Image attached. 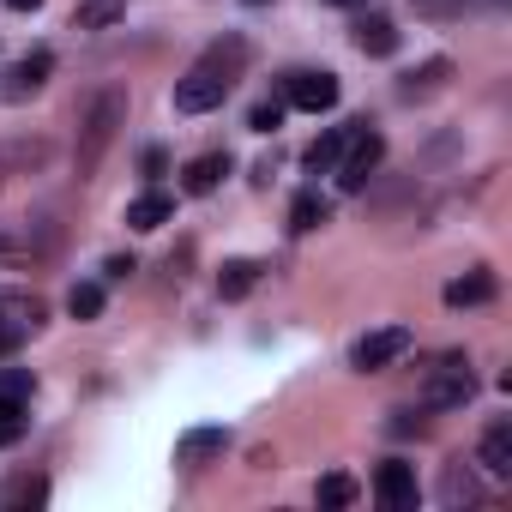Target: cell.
<instances>
[{
    "label": "cell",
    "mask_w": 512,
    "mask_h": 512,
    "mask_svg": "<svg viewBox=\"0 0 512 512\" xmlns=\"http://www.w3.org/2000/svg\"><path fill=\"white\" fill-rule=\"evenodd\" d=\"M350 500H356L350 476H320V506H350Z\"/></svg>",
    "instance_id": "26"
},
{
    "label": "cell",
    "mask_w": 512,
    "mask_h": 512,
    "mask_svg": "<svg viewBox=\"0 0 512 512\" xmlns=\"http://www.w3.org/2000/svg\"><path fill=\"white\" fill-rule=\"evenodd\" d=\"M223 175H229V151H205V157H193V163L181 169V187H187L193 199H205V193H217Z\"/></svg>",
    "instance_id": "10"
},
{
    "label": "cell",
    "mask_w": 512,
    "mask_h": 512,
    "mask_svg": "<svg viewBox=\"0 0 512 512\" xmlns=\"http://www.w3.org/2000/svg\"><path fill=\"white\" fill-rule=\"evenodd\" d=\"M410 7H416L422 19H458V13L470 7V0H410Z\"/></svg>",
    "instance_id": "29"
},
{
    "label": "cell",
    "mask_w": 512,
    "mask_h": 512,
    "mask_svg": "<svg viewBox=\"0 0 512 512\" xmlns=\"http://www.w3.org/2000/svg\"><path fill=\"white\" fill-rule=\"evenodd\" d=\"M49 73H55V55H49V49H31L25 61L7 67V79H0V97H7V103H31V97L49 85Z\"/></svg>",
    "instance_id": "6"
},
{
    "label": "cell",
    "mask_w": 512,
    "mask_h": 512,
    "mask_svg": "<svg viewBox=\"0 0 512 512\" xmlns=\"http://www.w3.org/2000/svg\"><path fill=\"white\" fill-rule=\"evenodd\" d=\"M7 7H13V13H37V7H43V0H7Z\"/></svg>",
    "instance_id": "32"
},
{
    "label": "cell",
    "mask_w": 512,
    "mask_h": 512,
    "mask_svg": "<svg viewBox=\"0 0 512 512\" xmlns=\"http://www.w3.org/2000/svg\"><path fill=\"white\" fill-rule=\"evenodd\" d=\"M350 127H356V121H350ZM350 127H338V133H320V139L302 151V163H308L314 175H320V169H338V157H344V145H350Z\"/></svg>",
    "instance_id": "19"
},
{
    "label": "cell",
    "mask_w": 512,
    "mask_h": 512,
    "mask_svg": "<svg viewBox=\"0 0 512 512\" xmlns=\"http://www.w3.org/2000/svg\"><path fill=\"white\" fill-rule=\"evenodd\" d=\"M19 344H25V338H13V332H0V356H13Z\"/></svg>",
    "instance_id": "31"
},
{
    "label": "cell",
    "mask_w": 512,
    "mask_h": 512,
    "mask_svg": "<svg viewBox=\"0 0 512 512\" xmlns=\"http://www.w3.org/2000/svg\"><path fill=\"white\" fill-rule=\"evenodd\" d=\"M247 73V37H217L181 79H175V109L181 115H205V109H217L229 91H235V79Z\"/></svg>",
    "instance_id": "1"
},
{
    "label": "cell",
    "mask_w": 512,
    "mask_h": 512,
    "mask_svg": "<svg viewBox=\"0 0 512 512\" xmlns=\"http://www.w3.org/2000/svg\"><path fill=\"white\" fill-rule=\"evenodd\" d=\"M247 7H266V0H247Z\"/></svg>",
    "instance_id": "35"
},
{
    "label": "cell",
    "mask_w": 512,
    "mask_h": 512,
    "mask_svg": "<svg viewBox=\"0 0 512 512\" xmlns=\"http://www.w3.org/2000/svg\"><path fill=\"white\" fill-rule=\"evenodd\" d=\"M482 302H494V278L488 272H464V278L446 284V308H482Z\"/></svg>",
    "instance_id": "15"
},
{
    "label": "cell",
    "mask_w": 512,
    "mask_h": 512,
    "mask_svg": "<svg viewBox=\"0 0 512 512\" xmlns=\"http://www.w3.org/2000/svg\"><path fill=\"white\" fill-rule=\"evenodd\" d=\"M37 326H43V296H25V290H7V296H0V332L31 338Z\"/></svg>",
    "instance_id": "9"
},
{
    "label": "cell",
    "mask_w": 512,
    "mask_h": 512,
    "mask_svg": "<svg viewBox=\"0 0 512 512\" xmlns=\"http://www.w3.org/2000/svg\"><path fill=\"white\" fill-rule=\"evenodd\" d=\"M380 157H386V139H380L368 121H356V127H350V145H344V157H338V187H344V193H362L368 175L380 169Z\"/></svg>",
    "instance_id": "4"
},
{
    "label": "cell",
    "mask_w": 512,
    "mask_h": 512,
    "mask_svg": "<svg viewBox=\"0 0 512 512\" xmlns=\"http://www.w3.org/2000/svg\"><path fill=\"white\" fill-rule=\"evenodd\" d=\"M121 127H127V91H97L79 109V175H97V163Z\"/></svg>",
    "instance_id": "2"
},
{
    "label": "cell",
    "mask_w": 512,
    "mask_h": 512,
    "mask_svg": "<svg viewBox=\"0 0 512 512\" xmlns=\"http://www.w3.org/2000/svg\"><path fill=\"white\" fill-rule=\"evenodd\" d=\"M169 217H175V199H169V193H139V199L127 205V223H133V229H163Z\"/></svg>",
    "instance_id": "18"
},
{
    "label": "cell",
    "mask_w": 512,
    "mask_h": 512,
    "mask_svg": "<svg viewBox=\"0 0 512 512\" xmlns=\"http://www.w3.org/2000/svg\"><path fill=\"white\" fill-rule=\"evenodd\" d=\"M25 422H31L25 398H0V446H13V440L25 434Z\"/></svg>",
    "instance_id": "25"
},
{
    "label": "cell",
    "mask_w": 512,
    "mask_h": 512,
    "mask_svg": "<svg viewBox=\"0 0 512 512\" xmlns=\"http://www.w3.org/2000/svg\"><path fill=\"white\" fill-rule=\"evenodd\" d=\"M326 199L320 193H296V205H290V235H308V229H320L326 223Z\"/></svg>",
    "instance_id": "22"
},
{
    "label": "cell",
    "mask_w": 512,
    "mask_h": 512,
    "mask_svg": "<svg viewBox=\"0 0 512 512\" xmlns=\"http://www.w3.org/2000/svg\"><path fill=\"white\" fill-rule=\"evenodd\" d=\"M374 494H380L392 512H410V506H416V470H410V464H398V458H392V464H380V470H374Z\"/></svg>",
    "instance_id": "8"
},
{
    "label": "cell",
    "mask_w": 512,
    "mask_h": 512,
    "mask_svg": "<svg viewBox=\"0 0 512 512\" xmlns=\"http://www.w3.org/2000/svg\"><path fill=\"white\" fill-rule=\"evenodd\" d=\"M121 13H127V0H79L73 25H79V31H109Z\"/></svg>",
    "instance_id": "21"
},
{
    "label": "cell",
    "mask_w": 512,
    "mask_h": 512,
    "mask_svg": "<svg viewBox=\"0 0 512 512\" xmlns=\"http://www.w3.org/2000/svg\"><path fill=\"white\" fill-rule=\"evenodd\" d=\"M103 272H109V278H133V272H139V266H133V253H115V260H109V266H103Z\"/></svg>",
    "instance_id": "30"
},
{
    "label": "cell",
    "mask_w": 512,
    "mask_h": 512,
    "mask_svg": "<svg viewBox=\"0 0 512 512\" xmlns=\"http://www.w3.org/2000/svg\"><path fill=\"white\" fill-rule=\"evenodd\" d=\"M55 247V235H37V229H0V260H43V253Z\"/></svg>",
    "instance_id": "16"
},
{
    "label": "cell",
    "mask_w": 512,
    "mask_h": 512,
    "mask_svg": "<svg viewBox=\"0 0 512 512\" xmlns=\"http://www.w3.org/2000/svg\"><path fill=\"white\" fill-rule=\"evenodd\" d=\"M43 500H49V482L43 476H19V482L0 488V506H43Z\"/></svg>",
    "instance_id": "23"
},
{
    "label": "cell",
    "mask_w": 512,
    "mask_h": 512,
    "mask_svg": "<svg viewBox=\"0 0 512 512\" xmlns=\"http://www.w3.org/2000/svg\"><path fill=\"white\" fill-rule=\"evenodd\" d=\"M476 398V374L464 356H440V368H428V386H422V410H464Z\"/></svg>",
    "instance_id": "3"
},
{
    "label": "cell",
    "mask_w": 512,
    "mask_h": 512,
    "mask_svg": "<svg viewBox=\"0 0 512 512\" xmlns=\"http://www.w3.org/2000/svg\"><path fill=\"white\" fill-rule=\"evenodd\" d=\"M482 470L488 476H512V422H488V434H482Z\"/></svg>",
    "instance_id": "13"
},
{
    "label": "cell",
    "mask_w": 512,
    "mask_h": 512,
    "mask_svg": "<svg viewBox=\"0 0 512 512\" xmlns=\"http://www.w3.org/2000/svg\"><path fill=\"white\" fill-rule=\"evenodd\" d=\"M67 314L73 320H97L103 314V284H73L67 290Z\"/></svg>",
    "instance_id": "24"
},
{
    "label": "cell",
    "mask_w": 512,
    "mask_h": 512,
    "mask_svg": "<svg viewBox=\"0 0 512 512\" xmlns=\"http://www.w3.org/2000/svg\"><path fill=\"white\" fill-rule=\"evenodd\" d=\"M247 127H253V133H278V127H284V103H260V109L247 115Z\"/></svg>",
    "instance_id": "28"
},
{
    "label": "cell",
    "mask_w": 512,
    "mask_h": 512,
    "mask_svg": "<svg viewBox=\"0 0 512 512\" xmlns=\"http://www.w3.org/2000/svg\"><path fill=\"white\" fill-rule=\"evenodd\" d=\"M326 7H368V0H326Z\"/></svg>",
    "instance_id": "33"
},
{
    "label": "cell",
    "mask_w": 512,
    "mask_h": 512,
    "mask_svg": "<svg viewBox=\"0 0 512 512\" xmlns=\"http://www.w3.org/2000/svg\"><path fill=\"white\" fill-rule=\"evenodd\" d=\"M223 446H229V434H223V428H187V434H181V446H175V464H211Z\"/></svg>",
    "instance_id": "12"
},
{
    "label": "cell",
    "mask_w": 512,
    "mask_h": 512,
    "mask_svg": "<svg viewBox=\"0 0 512 512\" xmlns=\"http://www.w3.org/2000/svg\"><path fill=\"white\" fill-rule=\"evenodd\" d=\"M31 392H37L31 368H7V374H0V398H31Z\"/></svg>",
    "instance_id": "27"
},
{
    "label": "cell",
    "mask_w": 512,
    "mask_h": 512,
    "mask_svg": "<svg viewBox=\"0 0 512 512\" xmlns=\"http://www.w3.org/2000/svg\"><path fill=\"white\" fill-rule=\"evenodd\" d=\"M446 79H452V61H428V67H416V73H404V85H398V97H434V91H446Z\"/></svg>",
    "instance_id": "17"
},
{
    "label": "cell",
    "mask_w": 512,
    "mask_h": 512,
    "mask_svg": "<svg viewBox=\"0 0 512 512\" xmlns=\"http://www.w3.org/2000/svg\"><path fill=\"white\" fill-rule=\"evenodd\" d=\"M440 500H446V506H476L482 488H476V476H470L464 464H446V476H440Z\"/></svg>",
    "instance_id": "20"
},
{
    "label": "cell",
    "mask_w": 512,
    "mask_h": 512,
    "mask_svg": "<svg viewBox=\"0 0 512 512\" xmlns=\"http://www.w3.org/2000/svg\"><path fill=\"white\" fill-rule=\"evenodd\" d=\"M253 284H260V260H223V272H217V296L223 302L253 296Z\"/></svg>",
    "instance_id": "14"
},
{
    "label": "cell",
    "mask_w": 512,
    "mask_h": 512,
    "mask_svg": "<svg viewBox=\"0 0 512 512\" xmlns=\"http://www.w3.org/2000/svg\"><path fill=\"white\" fill-rule=\"evenodd\" d=\"M356 49H362V55H392V49H398V25H392L386 13H362V19H356Z\"/></svg>",
    "instance_id": "11"
},
{
    "label": "cell",
    "mask_w": 512,
    "mask_h": 512,
    "mask_svg": "<svg viewBox=\"0 0 512 512\" xmlns=\"http://www.w3.org/2000/svg\"><path fill=\"white\" fill-rule=\"evenodd\" d=\"M482 7H506V0H482Z\"/></svg>",
    "instance_id": "34"
},
{
    "label": "cell",
    "mask_w": 512,
    "mask_h": 512,
    "mask_svg": "<svg viewBox=\"0 0 512 512\" xmlns=\"http://www.w3.org/2000/svg\"><path fill=\"white\" fill-rule=\"evenodd\" d=\"M284 103H296V109H308V115H326V109L338 103V73H290Z\"/></svg>",
    "instance_id": "7"
},
{
    "label": "cell",
    "mask_w": 512,
    "mask_h": 512,
    "mask_svg": "<svg viewBox=\"0 0 512 512\" xmlns=\"http://www.w3.org/2000/svg\"><path fill=\"white\" fill-rule=\"evenodd\" d=\"M404 350H410V326H380V332H368V338L350 350V368H356V374H380V368H392Z\"/></svg>",
    "instance_id": "5"
}]
</instances>
